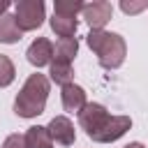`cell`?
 <instances>
[{
	"label": "cell",
	"instance_id": "13",
	"mask_svg": "<svg viewBox=\"0 0 148 148\" xmlns=\"http://www.w3.org/2000/svg\"><path fill=\"white\" fill-rule=\"evenodd\" d=\"M49 74H51V81L53 83H58V86H67V83H72V62H65V60H51V69H49Z\"/></svg>",
	"mask_w": 148,
	"mask_h": 148
},
{
	"label": "cell",
	"instance_id": "5",
	"mask_svg": "<svg viewBox=\"0 0 148 148\" xmlns=\"http://www.w3.org/2000/svg\"><path fill=\"white\" fill-rule=\"evenodd\" d=\"M81 14H83L86 23L90 25V30H104V25H106V23L111 21V16H113V7H111V2H106V0H92V2L83 5Z\"/></svg>",
	"mask_w": 148,
	"mask_h": 148
},
{
	"label": "cell",
	"instance_id": "11",
	"mask_svg": "<svg viewBox=\"0 0 148 148\" xmlns=\"http://www.w3.org/2000/svg\"><path fill=\"white\" fill-rule=\"evenodd\" d=\"M76 51H79V42H76V37H62V39H58L56 46H53V58H56V60L72 62L74 56H76Z\"/></svg>",
	"mask_w": 148,
	"mask_h": 148
},
{
	"label": "cell",
	"instance_id": "16",
	"mask_svg": "<svg viewBox=\"0 0 148 148\" xmlns=\"http://www.w3.org/2000/svg\"><path fill=\"white\" fill-rule=\"evenodd\" d=\"M120 9L125 14H139V12L148 9V2H127V0H123L120 2Z\"/></svg>",
	"mask_w": 148,
	"mask_h": 148
},
{
	"label": "cell",
	"instance_id": "1",
	"mask_svg": "<svg viewBox=\"0 0 148 148\" xmlns=\"http://www.w3.org/2000/svg\"><path fill=\"white\" fill-rule=\"evenodd\" d=\"M79 125L86 130V134L92 141L111 143V141H118L132 127V118L130 116H111L102 104L86 102V106L79 111Z\"/></svg>",
	"mask_w": 148,
	"mask_h": 148
},
{
	"label": "cell",
	"instance_id": "2",
	"mask_svg": "<svg viewBox=\"0 0 148 148\" xmlns=\"http://www.w3.org/2000/svg\"><path fill=\"white\" fill-rule=\"evenodd\" d=\"M49 88L51 83L44 74H30L14 99V113L21 118H37L39 113H44Z\"/></svg>",
	"mask_w": 148,
	"mask_h": 148
},
{
	"label": "cell",
	"instance_id": "14",
	"mask_svg": "<svg viewBox=\"0 0 148 148\" xmlns=\"http://www.w3.org/2000/svg\"><path fill=\"white\" fill-rule=\"evenodd\" d=\"M83 9L81 0H56L53 2V14L58 16H67V18H76V14Z\"/></svg>",
	"mask_w": 148,
	"mask_h": 148
},
{
	"label": "cell",
	"instance_id": "7",
	"mask_svg": "<svg viewBox=\"0 0 148 148\" xmlns=\"http://www.w3.org/2000/svg\"><path fill=\"white\" fill-rule=\"evenodd\" d=\"M28 62L35 65V67H44V65H51L53 60V44L46 39V37H37L30 46H28Z\"/></svg>",
	"mask_w": 148,
	"mask_h": 148
},
{
	"label": "cell",
	"instance_id": "6",
	"mask_svg": "<svg viewBox=\"0 0 148 148\" xmlns=\"http://www.w3.org/2000/svg\"><path fill=\"white\" fill-rule=\"evenodd\" d=\"M49 134H51V141L60 143V146H72L74 139H76V132H74V125L67 116H56L51 118L49 123Z\"/></svg>",
	"mask_w": 148,
	"mask_h": 148
},
{
	"label": "cell",
	"instance_id": "18",
	"mask_svg": "<svg viewBox=\"0 0 148 148\" xmlns=\"http://www.w3.org/2000/svg\"><path fill=\"white\" fill-rule=\"evenodd\" d=\"M7 9H9V0H0V16L7 14Z\"/></svg>",
	"mask_w": 148,
	"mask_h": 148
},
{
	"label": "cell",
	"instance_id": "17",
	"mask_svg": "<svg viewBox=\"0 0 148 148\" xmlns=\"http://www.w3.org/2000/svg\"><path fill=\"white\" fill-rule=\"evenodd\" d=\"M2 148H25V139L23 134H9L2 143Z\"/></svg>",
	"mask_w": 148,
	"mask_h": 148
},
{
	"label": "cell",
	"instance_id": "4",
	"mask_svg": "<svg viewBox=\"0 0 148 148\" xmlns=\"http://www.w3.org/2000/svg\"><path fill=\"white\" fill-rule=\"evenodd\" d=\"M44 2L42 0H18L14 5V18L21 32L37 30L44 23Z\"/></svg>",
	"mask_w": 148,
	"mask_h": 148
},
{
	"label": "cell",
	"instance_id": "19",
	"mask_svg": "<svg viewBox=\"0 0 148 148\" xmlns=\"http://www.w3.org/2000/svg\"><path fill=\"white\" fill-rule=\"evenodd\" d=\"M125 148H146V146H143V143H139V141H132V143H127Z\"/></svg>",
	"mask_w": 148,
	"mask_h": 148
},
{
	"label": "cell",
	"instance_id": "3",
	"mask_svg": "<svg viewBox=\"0 0 148 148\" xmlns=\"http://www.w3.org/2000/svg\"><path fill=\"white\" fill-rule=\"evenodd\" d=\"M88 46L95 51L97 60L106 69H118L125 62L127 56V44L118 32H106V30H90L86 35Z\"/></svg>",
	"mask_w": 148,
	"mask_h": 148
},
{
	"label": "cell",
	"instance_id": "15",
	"mask_svg": "<svg viewBox=\"0 0 148 148\" xmlns=\"http://www.w3.org/2000/svg\"><path fill=\"white\" fill-rule=\"evenodd\" d=\"M16 76V69H14V62L9 60V56L0 53V88H7Z\"/></svg>",
	"mask_w": 148,
	"mask_h": 148
},
{
	"label": "cell",
	"instance_id": "9",
	"mask_svg": "<svg viewBox=\"0 0 148 148\" xmlns=\"http://www.w3.org/2000/svg\"><path fill=\"white\" fill-rule=\"evenodd\" d=\"M21 37H23V32L18 30L14 14H2L0 16V42L2 44H16V42H21Z\"/></svg>",
	"mask_w": 148,
	"mask_h": 148
},
{
	"label": "cell",
	"instance_id": "10",
	"mask_svg": "<svg viewBox=\"0 0 148 148\" xmlns=\"http://www.w3.org/2000/svg\"><path fill=\"white\" fill-rule=\"evenodd\" d=\"M25 139V148H51V134L46 127L42 125H35V127H28V132L23 134Z\"/></svg>",
	"mask_w": 148,
	"mask_h": 148
},
{
	"label": "cell",
	"instance_id": "8",
	"mask_svg": "<svg viewBox=\"0 0 148 148\" xmlns=\"http://www.w3.org/2000/svg\"><path fill=\"white\" fill-rule=\"evenodd\" d=\"M60 97H62V109L69 111V113H79V111L86 106V90H83L81 86H76V83L62 86Z\"/></svg>",
	"mask_w": 148,
	"mask_h": 148
},
{
	"label": "cell",
	"instance_id": "12",
	"mask_svg": "<svg viewBox=\"0 0 148 148\" xmlns=\"http://www.w3.org/2000/svg\"><path fill=\"white\" fill-rule=\"evenodd\" d=\"M76 28H79V21L76 18H67V16H58V14L51 16V30L60 39L62 37H74L76 35Z\"/></svg>",
	"mask_w": 148,
	"mask_h": 148
}]
</instances>
